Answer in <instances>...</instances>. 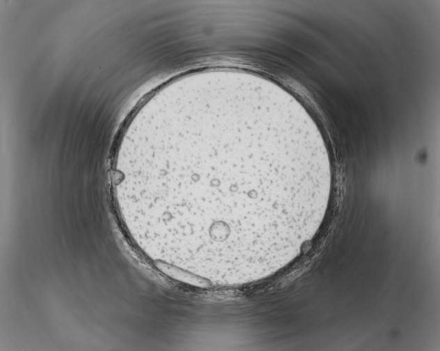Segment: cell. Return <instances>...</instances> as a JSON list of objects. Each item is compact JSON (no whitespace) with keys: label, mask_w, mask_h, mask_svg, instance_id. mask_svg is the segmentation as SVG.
Returning <instances> with one entry per match:
<instances>
[{"label":"cell","mask_w":440,"mask_h":351,"mask_svg":"<svg viewBox=\"0 0 440 351\" xmlns=\"http://www.w3.org/2000/svg\"><path fill=\"white\" fill-rule=\"evenodd\" d=\"M118 203L161 258L193 272H272L315 221L330 168L279 99L246 86L166 91L119 146Z\"/></svg>","instance_id":"6da1fadb"},{"label":"cell","mask_w":440,"mask_h":351,"mask_svg":"<svg viewBox=\"0 0 440 351\" xmlns=\"http://www.w3.org/2000/svg\"><path fill=\"white\" fill-rule=\"evenodd\" d=\"M157 264L159 268L162 270L164 273L176 280L186 282L190 284H194L196 286H206L203 284L204 281H205V279L196 275H194V274L189 272L179 267L170 265L162 261H157Z\"/></svg>","instance_id":"7a4b0ae2"}]
</instances>
